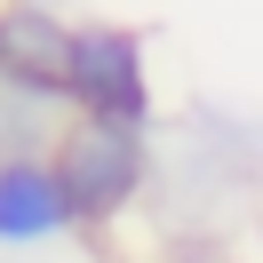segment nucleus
Listing matches in <instances>:
<instances>
[{
	"instance_id": "nucleus-1",
	"label": "nucleus",
	"mask_w": 263,
	"mask_h": 263,
	"mask_svg": "<svg viewBox=\"0 0 263 263\" xmlns=\"http://www.w3.org/2000/svg\"><path fill=\"white\" fill-rule=\"evenodd\" d=\"M48 167H56V183H64L72 231H88V239L120 231L152 199V183H160L152 136L144 128H112V120H64V136L48 144Z\"/></svg>"
},
{
	"instance_id": "nucleus-2",
	"label": "nucleus",
	"mask_w": 263,
	"mask_h": 263,
	"mask_svg": "<svg viewBox=\"0 0 263 263\" xmlns=\"http://www.w3.org/2000/svg\"><path fill=\"white\" fill-rule=\"evenodd\" d=\"M64 104L72 120H112V128H160V88H152V40L136 24L88 16L72 24V56H64Z\"/></svg>"
},
{
	"instance_id": "nucleus-3",
	"label": "nucleus",
	"mask_w": 263,
	"mask_h": 263,
	"mask_svg": "<svg viewBox=\"0 0 263 263\" xmlns=\"http://www.w3.org/2000/svg\"><path fill=\"white\" fill-rule=\"evenodd\" d=\"M72 239V208L48 152H0V263Z\"/></svg>"
},
{
	"instance_id": "nucleus-4",
	"label": "nucleus",
	"mask_w": 263,
	"mask_h": 263,
	"mask_svg": "<svg viewBox=\"0 0 263 263\" xmlns=\"http://www.w3.org/2000/svg\"><path fill=\"white\" fill-rule=\"evenodd\" d=\"M64 56H72V16L56 0H0V80L64 96Z\"/></svg>"
},
{
	"instance_id": "nucleus-5",
	"label": "nucleus",
	"mask_w": 263,
	"mask_h": 263,
	"mask_svg": "<svg viewBox=\"0 0 263 263\" xmlns=\"http://www.w3.org/2000/svg\"><path fill=\"white\" fill-rule=\"evenodd\" d=\"M152 263H239L215 231H176V239H160V255Z\"/></svg>"
}]
</instances>
